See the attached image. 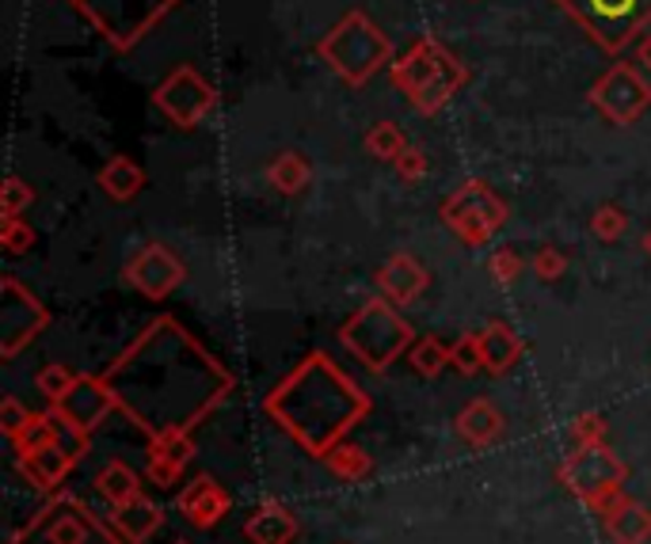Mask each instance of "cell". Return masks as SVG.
I'll return each mask as SVG.
<instances>
[{"label":"cell","instance_id":"cell-24","mask_svg":"<svg viewBox=\"0 0 651 544\" xmlns=\"http://www.w3.org/2000/svg\"><path fill=\"white\" fill-rule=\"evenodd\" d=\"M95 491H100L111 506H118V503H130L133 495H141V483H138V472H133L130 465H123V461H107V465L100 468V476H95Z\"/></svg>","mask_w":651,"mask_h":544},{"label":"cell","instance_id":"cell-31","mask_svg":"<svg viewBox=\"0 0 651 544\" xmlns=\"http://www.w3.org/2000/svg\"><path fill=\"white\" fill-rule=\"evenodd\" d=\"M31 203H35L31 183H24L20 176H9L4 195H0V210H4V218H20L24 210H31Z\"/></svg>","mask_w":651,"mask_h":544},{"label":"cell","instance_id":"cell-21","mask_svg":"<svg viewBox=\"0 0 651 544\" xmlns=\"http://www.w3.org/2000/svg\"><path fill=\"white\" fill-rule=\"evenodd\" d=\"M100 187L103 195H111L115 203H130V198H138L141 187H145V171H141L138 160H130V156H111L100 168Z\"/></svg>","mask_w":651,"mask_h":544},{"label":"cell","instance_id":"cell-20","mask_svg":"<svg viewBox=\"0 0 651 544\" xmlns=\"http://www.w3.org/2000/svg\"><path fill=\"white\" fill-rule=\"evenodd\" d=\"M73 465H77V461H73L58 442L42 445V450H35V453H20V468H24V472L31 476V483H39V488L62 483Z\"/></svg>","mask_w":651,"mask_h":544},{"label":"cell","instance_id":"cell-5","mask_svg":"<svg viewBox=\"0 0 651 544\" xmlns=\"http://www.w3.org/2000/svg\"><path fill=\"white\" fill-rule=\"evenodd\" d=\"M73 4L115 50H133L176 9V0H73Z\"/></svg>","mask_w":651,"mask_h":544},{"label":"cell","instance_id":"cell-12","mask_svg":"<svg viewBox=\"0 0 651 544\" xmlns=\"http://www.w3.org/2000/svg\"><path fill=\"white\" fill-rule=\"evenodd\" d=\"M183 279H187V267L179 263L164 244H145V248L126 263V282H130L138 294L153 297V301L168 297Z\"/></svg>","mask_w":651,"mask_h":544},{"label":"cell","instance_id":"cell-37","mask_svg":"<svg viewBox=\"0 0 651 544\" xmlns=\"http://www.w3.org/2000/svg\"><path fill=\"white\" fill-rule=\"evenodd\" d=\"M522 271H526V259L514 248H499L496 256H492V274H496V282H503V286H511Z\"/></svg>","mask_w":651,"mask_h":544},{"label":"cell","instance_id":"cell-32","mask_svg":"<svg viewBox=\"0 0 651 544\" xmlns=\"http://www.w3.org/2000/svg\"><path fill=\"white\" fill-rule=\"evenodd\" d=\"M450 366L458 370V374L473 377L484 370V358H481V342H476V335H465V339H458L450 347Z\"/></svg>","mask_w":651,"mask_h":544},{"label":"cell","instance_id":"cell-25","mask_svg":"<svg viewBox=\"0 0 651 544\" xmlns=\"http://www.w3.org/2000/svg\"><path fill=\"white\" fill-rule=\"evenodd\" d=\"M404 148H408V138H404L400 126L388 122V118H381V122H373L370 130H366V153L378 156V160H396Z\"/></svg>","mask_w":651,"mask_h":544},{"label":"cell","instance_id":"cell-6","mask_svg":"<svg viewBox=\"0 0 651 544\" xmlns=\"http://www.w3.org/2000/svg\"><path fill=\"white\" fill-rule=\"evenodd\" d=\"M560 9L610 54L625 50L651 24V0H560Z\"/></svg>","mask_w":651,"mask_h":544},{"label":"cell","instance_id":"cell-10","mask_svg":"<svg viewBox=\"0 0 651 544\" xmlns=\"http://www.w3.org/2000/svg\"><path fill=\"white\" fill-rule=\"evenodd\" d=\"M625 476H628L625 461H621L605 442L575 445L572 457L560 465V483H564L572 495H579L583 503H590L595 495H602L605 488L625 483Z\"/></svg>","mask_w":651,"mask_h":544},{"label":"cell","instance_id":"cell-33","mask_svg":"<svg viewBox=\"0 0 651 544\" xmlns=\"http://www.w3.org/2000/svg\"><path fill=\"white\" fill-rule=\"evenodd\" d=\"M31 423H35V415L27 412L16 397H4V404H0V430H4L12 442H16V438H24V430L31 427Z\"/></svg>","mask_w":651,"mask_h":544},{"label":"cell","instance_id":"cell-26","mask_svg":"<svg viewBox=\"0 0 651 544\" xmlns=\"http://www.w3.org/2000/svg\"><path fill=\"white\" fill-rule=\"evenodd\" d=\"M324 465L332 468L335 476H343V480H358V476L370 472V453H366L362 445L335 442L332 450L324 453Z\"/></svg>","mask_w":651,"mask_h":544},{"label":"cell","instance_id":"cell-9","mask_svg":"<svg viewBox=\"0 0 651 544\" xmlns=\"http://www.w3.org/2000/svg\"><path fill=\"white\" fill-rule=\"evenodd\" d=\"M590 103L595 111L613 126H628L651 107V85L640 77L636 65H613L610 73L595 80L590 88Z\"/></svg>","mask_w":651,"mask_h":544},{"label":"cell","instance_id":"cell-11","mask_svg":"<svg viewBox=\"0 0 651 544\" xmlns=\"http://www.w3.org/2000/svg\"><path fill=\"white\" fill-rule=\"evenodd\" d=\"M0 289H4V301H0V354L16 358L50 324V312L16 279H4Z\"/></svg>","mask_w":651,"mask_h":544},{"label":"cell","instance_id":"cell-13","mask_svg":"<svg viewBox=\"0 0 651 544\" xmlns=\"http://www.w3.org/2000/svg\"><path fill=\"white\" fill-rule=\"evenodd\" d=\"M50 407H54L58 415H65L73 427L95 430L103 423V415L118 404H115V392H111V385L103 381V377H77V385H73L62 400H54Z\"/></svg>","mask_w":651,"mask_h":544},{"label":"cell","instance_id":"cell-19","mask_svg":"<svg viewBox=\"0 0 651 544\" xmlns=\"http://www.w3.org/2000/svg\"><path fill=\"white\" fill-rule=\"evenodd\" d=\"M244 536L252 544H290L297 536V518L279 503H264L248 521H244Z\"/></svg>","mask_w":651,"mask_h":544},{"label":"cell","instance_id":"cell-30","mask_svg":"<svg viewBox=\"0 0 651 544\" xmlns=\"http://www.w3.org/2000/svg\"><path fill=\"white\" fill-rule=\"evenodd\" d=\"M77 377H80V374H73L69 366H62V362H50V366L42 370L39 381H35V385H39L42 397H47L50 404H54V400H62L65 392H69L73 385H77Z\"/></svg>","mask_w":651,"mask_h":544},{"label":"cell","instance_id":"cell-16","mask_svg":"<svg viewBox=\"0 0 651 544\" xmlns=\"http://www.w3.org/2000/svg\"><path fill=\"white\" fill-rule=\"evenodd\" d=\"M458 435L465 438L469 445H476V450H484V445H492V442H499V435H503V412H499L492 400H484V397H476V400H469L465 407H461V415H458Z\"/></svg>","mask_w":651,"mask_h":544},{"label":"cell","instance_id":"cell-1","mask_svg":"<svg viewBox=\"0 0 651 544\" xmlns=\"http://www.w3.org/2000/svg\"><path fill=\"white\" fill-rule=\"evenodd\" d=\"M267 415L286 427L309 453L324 457L366 412L370 400L328 362V354H309L279 389L267 397Z\"/></svg>","mask_w":651,"mask_h":544},{"label":"cell","instance_id":"cell-44","mask_svg":"<svg viewBox=\"0 0 651 544\" xmlns=\"http://www.w3.org/2000/svg\"><path fill=\"white\" fill-rule=\"evenodd\" d=\"M176 544H187V541H176Z\"/></svg>","mask_w":651,"mask_h":544},{"label":"cell","instance_id":"cell-8","mask_svg":"<svg viewBox=\"0 0 651 544\" xmlns=\"http://www.w3.org/2000/svg\"><path fill=\"white\" fill-rule=\"evenodd\" d=\"M153 107L161 111L171 126H179V130H194V126L217 107V92L194 65H179V69H171L168 77L156 85Z\"/></svg>","mask_w":651,"mask_h":544},{"label":"cell","instance_id":"cell-29","mask_svg":"<svg viewBox=\"0 0 651 544\" xmlns=\"http://www.w3.org/2000/svg\"><path fill=\"white\" fill-rule=\"evenodd\" d=\"M625 229H628V213L621 210V206H602V210H595V218H590V233L605 244L621 241Z\"/></svg>","mask_w":651,"mask_h":544},{"label":"cell","instance_id":"cell-3","mask_svg":"<svg viewBox=\"0 0 651 544\" xmlns=\"http://www.w3.org/2000/svg\"><path fill=\"white\" fill-rule=\"evenodd\" d=\"M317 54L328 62V69L340 73L347 85H366L373 73L393 65V42L388 35L373 24L366 12H347L332 31L320 39Z\"/></svg>","mask_w":651,"mask_h":544},{"label":"cell","instance_id":"cell-40","mask_svg":"<svg viewBox=\"0 0 651 544\" xmlns=\"http://www.w3.org/2000/svg\"><path fill=\"white\" fill-rule=\"evenodd\" d=\"M625 503H628V495H625V488H621V483H617V488H605L602 495H595L587 506H590V510L602 514V518H610V514H617Z\"/></svg>","mask_w":651,"mask_h":544},{"label":"cell","instance_id":"cell-18","mask_svg":"<svg viewBox=\"0 0 651 544\" xmlns=\"http://www.w3.org/2000/svg\"><path fill=\"white\" fill-rule=\"evenodd\" d=\"M476 342H481L484 370L496 377L507 374V370L522 358V339L503 324V320H496V324H488L484 332H476Z\"/></svg>","mask_w":651,"mask_h":544},{"label":"cell","instance_id":"cell-27","mask_svg":"<svg viewBox=\"0 0 651 544\" xmlns=\"http://www.w3.org/2000/svg\"><path fill=\"white\" fill-rule=\"evenodd\" d=\"M149 457H164L176 461V465H187L194 457V442L187 435V427H164L153 435V445H149Z\"/></svg>","mask_w":651,"mask_h":544},{"label":"cell","instance_id":"cell-17","mask_svg":"<svg viewBox=\"0 0 651 544\" xmlns=\"http://www.w3.org/2000/svg\"><path fill=\"white\" fill-rule=\"evenodd\" d=\"M161 518H164V510L153 503V498H145V495H133L130 503H118L115 514H111L115 529H118V533H123L130 544H145L149 536H153L156 529H161Z\"/></svg>","mask_w":651,"mask_h":544},{"label":"cell","instance_id":"cell-22","mask_svg":"<svg viewBox=\"0 0 651 544\" xmlns=\"http://www.w3.org/2000/svg\"><path fill=\"white\" fill-rule=\"evenodd\" d=\"M605 533H610L613 544H643L651 536V510L643 503L628 498L617 514L605 518Z\"/></svg>","mask_w":651,"mask_h":544},{"label":"cell","instance_id":"cell-36","mask_svg":"<svg viewBox=\"0 0 651 544\" xmlns=\"http://www.w3.org/2000/svg\"><path fill=\"white\" fill-rule=\"evenodd\" d=\"M602 435H605V423L598 412L575 415V423H572V442L575 445H598L602 442Z\"/></svg>","mask_w":651,"mask_h":544},{"label":"cell","instance_id":"cell-34","mask_svg":"<svg viewBox=\"0 0 651 544\" xmlns=\"http://www.w3.org/2000/svg\"><path fill=\"white\" fill-rule=\"evenodd\" d=\"M0 241H4V251H9V256H24V251L35 244V229L20 218H4L0 221Z\"/></svg>","mask_w":651,"mask_h":544},{"label":"cell","instance_id":"cell-14","mask_svg":"<svg viewBox=\"0 0 651 544\" xmlns=\"http://www.w3.org/2000/svg\"><path fill=\"white\" fill-rule=\"evenodd\" d=\"M426 286H431V274H426V267L419 263L416 256H408V251H396V256H388L385 267L378 271L381 297H385V301H393L396 309H400V305H411Z\"/></svg>","mask_w":651,"mask_h":544},{"label":"cell","instance_id":"cell-35","mask_svg":"<svg viewBox=\"0 0 651 544\" xmlns=\"http://www.w3.org/2000/svg\"><path fill=\"white\" fill-rule=\"evenodd\" d=\"M47 541L50 544H85L88 541V526L80 518H73V514H62V518L50 521Z\"/></svg>","mask_w":651,"mask_h":544},{"label":"cell","instance_id":"cell-15","mask_svg":"<svg viewBox=\"0 0 651 544\" xmlns=\"http://www.w3.org/2000/svg\"><path fill=\"white\" fill-rule=\"evenodd\" d=\"M229 503H233V498H229V491L221 488V483L209 480V476H199V480H191L183 491H179L176 506L191 526L209 529V526H217V521L226 518Z\"/></svg>","mask_w":651,"mask_h":544},{"label":"cell","instance_id":"cell-38","mask_svg":"<svg viewBox=\"0 0 651 544\" xmlns=\"http://www.w3.org/2000/svg\"><path fill=\"white\" fill-rule=\"evenodd\" d=\"M393 164H396V176H400L404 183H419V179L426 176V153H423V148H416V145L404 148Z\"/></svg>","mask_w":651,"mask_h":544},{"label":"cell","instance_id":"cell-2","mask_svg":"<svg viewBox=\"0 0 651 544\" xmlns=\"http://www.w3.org/2000/svg\"><path fill=\"white\" fill-rule=\"evenodd\" d=\"M388 80L411 100V107L423 115H438L454 95L465 88L469 69L443 47L438 39H416L393 65H388Z\"/></svg>","mask_w":651,"mask_h":544},{"label":"cell","instance_id":"cell-28","mask_svg":"<svg viewBox=\"0 0 651 544\" xmlns=\"http://www.w3.org/2000/svg\"><path fill=\"white\" fill-rule=\"evenodd\" d=\"M411 366H416L419 377H438L450 366V347H446L443 339L426 335V339L411 342Z\"/></svg>","mask_w":651,"mask_h":544},{"label":"cell","instance_id":"cell-43","mask_svg":"<svg viewBox=\"0 0 651 544\" xmlns=\"http://www.w3.org/2000/svg\"><path fill=\"white\" fill-rule=\"evenodd\" d=\"M643 251H648V256H651V229H648V233H643Z\"/></svg>","mask_w":651,"mask_h":544},{"label":"cell","instance_id":"cell-7","mask_svg":"<svg viewBox=\"0 0 651 544\" xmlns=\"http://www.w3.org/2000/svg\"><path fill=\"white\" fill-rule=\"evenodd\" d=\"M443 221L458 233L465 248H484L507 225V203L484 179H469L443 203Z\"/></svg>","mask_w":651,"mask_h":544},{"label":"cell","instance_id":"cell-41","mask_svg":"<svg viewBox=\"0 0 651 544\" xmlns=\"http://www.w3.org/2000/svg\"><path fill=\"white\" fill-rule=\"evenodd\" d=\"M179 472H183V465H176V461L149 457V480H153L156 488H171V483L179 480Z\"/></svg>","mask_w":651,"mask_h":544},{"label":"cell","instance_id":"cell-42","mask_svg":"<svg viewBox=\"0 0 651 544\" xmlns=\"http://www.w3.org/2000/svg\"><path fill=\"white\" fill-rule=\"evenodd\" d=\"M636 62L651 73V35H648V39H640V47H636Z\"/></svg>","mask_w":651,"mask_h":544},{"label":"cell","instance_id":"cell-4","mask_svg":"<svg viewBox=\"0 0 651 544\" xmlns=\"http://www.w3.org/2000/svg\"><path fill=\"white\" fill-rule=\"evenodd\" d=\"M340 339L358 362H366V370L381 374V370H388L411 347V327L393 309V301L373 297L358 312H350L347 324L340 327Z\"/></svg>","mask_w":651,"mask_h":544},{"label":"cell","instance_id":"cell-23","mask_svg":"<svg viewBox=\"0 0 651 544\" xmlns=\"http://www.w3.org/2000/svg\"><path fill=\"white\" fill-rule=\"evenodd\" d=\"M309 160H305L302 153H294V148H286L282 156H275V164L267 168V179H271V187L279 191V195H302L305 187H309Z\"/></svg>","mask_w":651,"mask_h":544},{"label":"cell","instance_id":"cell-39","mask_svg":"<svg viewBox=\"0 0 651 544\" xmlns=\"http://www.w3.org/2000/svg\"><path fill=\"white\" fill-rule=\"evenodd\" d=\"M564 271H567V256H564V251H557V248H541V251H537V256H534V274H537V279H541V282H557Z\"/></svg>","mask_w":651,"mask_h":544}]
</instances>
